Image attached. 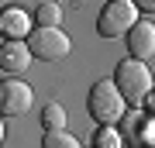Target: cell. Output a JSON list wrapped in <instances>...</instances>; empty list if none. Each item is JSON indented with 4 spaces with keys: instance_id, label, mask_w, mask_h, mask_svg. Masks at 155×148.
<instances>
[{
    "instance_id": "6da1fadb",
    "label": "cell",
    "mask_w": 155,
    "mask_h": 148,
    "mask_svg": "<svg viewBox=\"0 0 155 148\" xmlns=\"http://www.w3.org/2000/svg\"><path fill=\"white\" fill-rule=\"evenodd\" d=\"M114 86L121 90V97L127 100L131 110H141L148 104V97L155 93V76H152V69L145 66V62L127 55V59L117 62V69H114Z\"/></svg>"
},
{
    "instance_id": "7a4b0ae2",
    "label": "cell",
    "mask_w": 155,
    "mask_h": 148,
    "mask_svg": "<svg viewBox=\"0 0 155 148\" xmlns=\"http://www.w3.org/2000/svg\"><path fill=\"white\" fill-rule=\"evenodd\" d=\"M86 110L100 127H114L127 117V100L114 86V79H100V83H93V90L86 97Z\"/></svg>"
},
{
    "instance_id": "3957f363",
    "label": "cell",
    "mask_w": 155,
    "mask_h": 148,
    "mask_svg": "<svg viewBox=\"0 0 155 148\" xmlns=\"http://www.w3.org/2000/svg\"><path fill=\"white\" fill-rule=\"evenodd\" d=\"M138 11L141 7L131 0H110V4H104V11L97 17V31L104 38H127L131 28L138 24Z\"/></svg>"
},
{
    "instance_id": "277c9868",
    "label": "cell",
    "mask_w": 155,
    "mask_h": 148,
    "mask_svg": "<svg viewBox=\"0 0 155 148\" xmlns=\"http://www.w3.org/2000/svg\"><path fill=\"white\" fill-rule=\"evenodd\" d=\"M28 48H31L35 59H41V62H59V59L69 55L72 41H69V35L62 31V28H35L28 35Z\"/></svg>"
},
{
    "instance_id": "5b68a950",
    "label": "cell",
    "mask_w": 155,
    "mask_h": 148,
    "mask_svg": "<svg viewBox=\"0 0 155 148\" xmlns=\"http://www.w3.org/2000/svg\"><path fill=\"white\" fill-rule=\"evenodd\" d=\"M31 100H35V93L24 79H4V86H0V110H4V117L24 114L31 107Z\"/></svg>"
},
{
    "instance_id": "8992f818",
    "label": "cell",
    "mask_w": 155,
    "mask_h": 148,
    "mask_svg": "<svg viewBox=\"0 0 155 148\" xmlns=\"http://www.w3.org/2000/svg\"><path fill=\"white\" fill-rule=\"evenodd\" d=\"M31 48L28 41H4L0 45V69H4V76H21L24 69L31 66Z\"/></svg>"
},
{
    "instance_id": "52a82bcc",
    "label": "cell",
    "mask_w": 155,
    "mask_h": 148,
    "mask_svg": "<svg viewBox=\"0 0 155 148\" xmlns=\"http://www.w3.org/2000/svg\"><path fill=\"white\" fill-rule=\"evenodd\" d=\"M127 52L138 62H148L155 55V24L152 21H138L131 28V35H127Z\"/></svg>"
},
{
    "instance_id": "ba28073f",
    "label": "cell",
    "mask_w": 155,
    "mask_h": 148,
    "mask_svg": "<svg viewBox=\"0 0 155 148\" xmlns=\"http://www.w3.org/2000/svg\"><path fill=\"white\" fill-rule=\"evenodd\" d=\"M35 28L28 24V14L11 7V11H4V41H21V35H31Z\"/></svg>"
},
{
    "instance_id": "9c48e42d",
    "label": "cell",
    "mask_w": 155,
    "mask_h": 148,
    "mask_svg": "<svg viewBox=\"0 0 155 148\" xmlns=\"http://www.w3.org/2000/svg\"><path fill=\"white\" fill-rule=\"evenodd\" d=\"M35 21H38V28H59L62 4H55V0H41V4L35 7Z\"/></svg>"
},
{
    "instance_id": "30bf717a",
    "label": "cell",
    "mask_w": 155,
    "mask_h": 148,
    "mask_svg": "<svg viewBox=\"0 0 155 148\" xmlns=\"http://www.w3.org/2000/svg\"><path fill=\"white\" fill-rule=\"evenodd\" d=\"M66 107L62 104H48V107H41V127L45 131H66Z\"/></svg>"
},
{
    "instance_id": "8fae6325",
    "label": "cell",
    "mask_w": 155,
    "mask_h": 148,
    "mask_svg": "<svg viewBox=\"0 0 155 148\" xmlns=\"http://www.w3.org/2000/svg\"><path fill=\"white\" fill-rule=\"evenodd\" d=\"M41 148H83V145H79V138L69 134V131H45Z\"/></svg>"
},
{
    "instance_id": "7c38bea8",
    "label": "cell",
    "mask_w": 155,
    "mask_h": 148,
    "mask_svg": "<svg viewBox=\"0 0 155 148\" xmlns=\"http://www.w3.org/2000/svg\"><path fill=\"white\" fill-rule=\"evenodd\" d=\"M121 131L127 141H138L141 138V110H127V117L121 121Z\"/></svg>"
},
{
    "instance_id": "4fadbf2b",
    "label": "cell",
    "mask_w": 155,
    "mask_h": 148,
    "mask_svg": "<svg viewBox=\"0 0 155 148\" xmlns=\"http://www.w3.org/2000/svg\"><path fill=\"white\" fill-rule=\"evenodd\" d=\"M121 145H124V134H117L114 127H100V131H97L93 148H121Z\"/></svg>"
},
{
    "instance_id": "5bb4252c",
    "label": "cell",
    "mask_w": 155,
    "mask_h": 148,
    "mask_svg": "<svg viewBox=\"0 0 155 148\" xmlns=\"http://www.w3.org/2000/svg\"><path fill=\"white\" fill-rule=\"evenodd\" d=\"M145 110H148V117H152V121H155V93L148 97V104H145Z\"/></svg>"
},
{
    "instance_id": "9a60e30c",
    "label": "cell",
    "mask_w": 155,
    "mask_h": 148,
    "mask_svg": "<svg viewBox=\"0 0 155 148\" xmlns=\"http://www.w3.org/2000/svg\"><path fill=\"white\" fill-rule=\"evenodd\" d=\"M141 11L145 14H155V0H141Z\"/></svg>"
}]
</instances>
